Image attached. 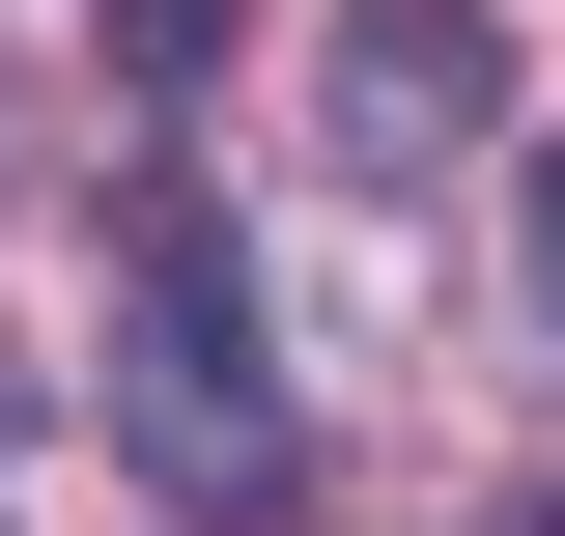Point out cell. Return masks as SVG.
<instances>
[{"label": "cell", "instance_id": "obj_4", "mask_svg": "<svg viewBox=\"0 0 565 536\" xmlns=\"http://www.w3.org/2000/svg\"><path fill=\"white\" fill-rule=\"evenodd\" d=\"M481 536H565V480H509V508H481Z\"/></svg>", "mask_w": 565, "mask_h": 536}, {"label": "cell", "instance_id": "obj_1", "mask_svg": "<svg viewBox=\"0 0 565 536\" xmlns=\"http://www.w3.org/2000/svg\"><path fill=\"white\" fill-rule=\"evenodd\" d=\"M311 114H340V170H452V141L509 114V29H481V0H340Z\"/></svg>", "mask_w": 565, "mask_h": 536}, {"label": "cell", "instance_id": "obj_3", "mask_svg": "<svg viewBox=\"0 0 565 536\" xmlns=\"http://www.w3.org/2000/svg\"><path fill=\"white\" fill-rule=\"evenodd\" d=\"M509 226H537V311H565V141H537V199H509Z\"/></svg>", "mask_w": 565, "mask_h": 536}, {"label": "cell", "instance_id": "obj_2", "mask_svg": "<svg viewBox=\"0 0 565 536\" xmlns=\"http://www.w3.org/2000/svg\"><path fill=\"white\" fill-rule=\"evenodd\" d=\"M114 57L141 85H226V0H114Z\"/></svg>", "mask_w": 565, "mask_h": 536}]
</instances>
